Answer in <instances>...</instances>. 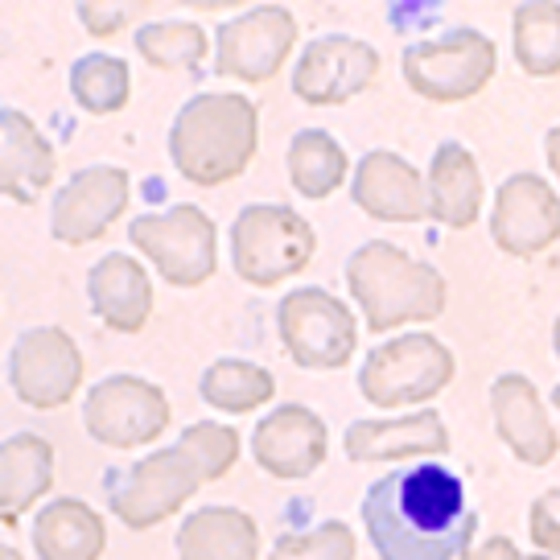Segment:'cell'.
<instances>
[{"instance_id":"cell-5","label":"cell","mask_w":560,"mask_h":560,"mask_svg":"<svg viewBox=\"0 0 560 560\" xmlns=\"http://www.w3.org/2000/svg\"><path fill=\"white\" fill-rule=\"evenodd\" d=\"M314 247L310 219L284 202H247L231 223V268L256 289L298 277L314 260Z\"/></svg>"},{"instance_id":"cell-33","label":"cell","mask_w":560,"mask_h":560,"mask_svg":"<svg viewBox=\"0 0 560 560\" xmlns=\"http://www.w3.org/2000/svg\"><path fill=\"white\" fill-rule=\"evenodd\" d=\"M527 540L536 552L560 560V487L536 494V503L527 511Z\"/></svg>"},{"instance_id":"cell-8","label":"cell","mask_w":560,"mask_h":560,"mask_svg":"<svg viewBox=\"0 0 560 560\" xmlns=\"http://www.w3.org/2000/svg\"><path fill=\"white\" fill-rule=\"evenodd\" d=\"M277 334L284 354L305 371L347 368L359 350V317L347 301L322 289L298 284L277 305Z\"/></svg>"},{"instance_id":"cell-38","label":"cell","mask_w":560,"mask_h":560,"mask_svg":"<svg viewBox=\"0 0 560 560\" xmlns=\"http://www.w3.org/2000/svg\"><path fill=\"white\" fill-rule=\"evenodd\" d=\"M0 560H21V552L13 544H4V548H0Z\"/></svg>"},{"instance_id":"cell-29","label":"cell","mask_w":560,"mask_h":560,"mask_svg":"<svg viewBox=\"0 0 560 560\" xmlns=\"http://www.w3.org/2000/svg\"><path fill=\"white\" fill-rule=\"evenodd\" d=\"M67 83L74 104L83 107V112H91V116H112L132 95V67L124 62L120 54L91 50L70 62Z\"/></svg>"},{"instance_id":"cell-34","label":"cell","mask_w":560,"mask_h":560,"mask_svg":"<svg viewBox=\"0 0 560 560\" xmlns=\"http://www.w3.org/2000/svg\"><path fill=\"white\" fill-rule=\"evenodd\" d=\"M74 18H79V25H83L91 37H112L128 25L132 9H128V4H95V0H79V4H74Z\"/></svg>"},{"instance_id":"cell-17","label":"cell","mask_w":560,"mask_h":560,"mask_svg":"<svg viewBox=\"0 0 560 560\" xmlns=\"http://www.w3.org/2000/svg\"><path fill=\"white\" fill-rule=\"evenodd\" d=\"M354 207L380 223H420L429 219V177L396 149H371L350 174Z\"/></svg>"},{"instance_id":"cell-32","label":"cell","mask_w":560,"mask_h":560,"mask_svg":"<svg viewBox=\"0 0 560 560\" xmlns=\"http://www.w3.org/2000/svg\"><path fill=\"white\" fill-rule=\"evenodd\" d=\"M354 532L342 520H326L301 532H284L268 560H354Z\"/></svg>"},{"instance_id":"cell-21","label":"cell","mask_w":560,"mask_h":560,"mask_svg":"<svg viewBox=\"0 0 560 560\" xmlns=\"http://www.w3.org/2000/svg\"><path fill=\"white\" fill-rule=\"evenodd\" d=\"M54 182V144L25 112H0V194L30 207Z\"/></svg>"},{"instance_id":"cell-19","label":"cell","mask_w":560,"mask_h":560,"mask_svg":"<svg viewBox=\"0 0 560 560\" xmlns=\"http://www.w3.org/2000/svg\"><path fill=\"white\" fill-rule=\"evenodd\" d=\"M490 412H494V433L508 445L511 454L520 457L524 466H548L560 450L557 424L548 417V404L536 392V384L508 371L490 384Z\"/></svg>"},{"instance_id":"cell-28","label":"cell","mask_w":560,"mask_h":560,"mask_svg":"<svg viewBox=\"0 0 560 560\" xmlns=\"http://www.w3.org/2000/svg\"><path fill=\"white\" fill-rule=\"evenodd\" d=\"M511 50L532 79L560 74V0H524L511 13Z\"/></svg>"},{"instance_id":"cell-12","label":"cell","mask_w":560,"mask_h":560,"mask_svg":"<svg viewBox=\"0 0 560 560\" xmlns=\"http://www.w3.org/2000/svg\"><path fill=\"white\" fill-rule=\"evenodd\" d=\"M9 384L18 392V400L37 412L62 408L83 384V354L74 347V338L58 326L21 330L9 350Z\"/></svg>"},{"instance_id":"cell-26","label":"cell","mask_w":560,"mask_h":560,"mask_svg":"<svg viewBox=\"0 0 560 560\" xmlns=\"http://www.w3.org/2000/svg\"><path fill=\"white\" fill-rule=\"evenodd\" d=\"M284 170H289V186L301 198H314V202L330 198L338 186H350L347 177L354 174L342 140L326 132V128H301L298 137L289 140Z\"/></svg>"},{"instance_id":"cell-1","label":"cell","mask_w":560,"mask_h":560,"mask_svg":"<svg viewBox=\"0 0 560 560\" xmlns=\"http://www.w3.org/2000/svg\"><path fill=\"white\" fill-rule=\"evenodd\" d=\"M359 511L380 560H466L478 548L466 482L441 462H412L375 478Z\"/></svg>"},{"instance_id":"cell-9","label":"cell","mask_w":560,"mask_h":560,"mask_svg":"<svg viewBox=\"0 0 560 560\" xmlns=\"http://www.w3.org/2000/svg\"><path fill=\"white\" fill-rule=\"evenodd\" d=\"M207 478L198 474V466L190 462V454L182 445L170 450H153V454L137 457L132 466L107 474V511L132 532L165 524L170 515L190 503L198 487Z\"/></svg>"},{"instance_id":"cell-24","label":"cell","mask_w":560,"mask_h":560,"mask_svg":"<svg viewBox=\"0 0 560 560\" xmlns=\"http://www.w3.org/2000/svg\"><path fill=\"white\" fill-rule=\"evenodd\" d=\"M177 560H260V527L240 508H198L177 527Z\"/></svg>"},{"instance_id":"cell-14","label":"cell","mask_w":560,"mask_h":560,"mask_svg":"<svg viewBox=\"0 0 560 560\" xmlns=\"http://www.w3.org/2000/svg\"><path fill=\"white\" fill-rule=\"evenodd\" d=\"M132 198V177L120 165H83L54 190L50 235L58 244H91L100 240Z\"/></svg>"},{"instance_id":"cell-4","label":"cell","mask_w":560,"mask_h":560,"mask_svg":"<svg viewBox=\"0 0 560 560\" xmlns=\"http://www.w3.org/2000/svg\"><path fill=\"white\" fill-rule=\"evenodd\" d=\"M454 350L429 330H404L363 354L359 392L375 408H417L454 380Z\"/></svg>"},{"instance_id":"cell-25","label":"cell","mask_w":560,"mask_h":560,"mask_svg":"<svg viewBox=\"0 0 560 560\" xmlns=\"http://www.w3.org/2000/svg\"><path fill=\"white\" fill-rule=\"evenodd\" d=\"M54 445L42 433H13L0 445V515L4 524L21 520L50 490Z\"/></svg>"},{"instance_id":"cell-31","label":"cell","mask_w":560,"mask_h":560,"mask_svg":"<svg viewBox=\"0 0 560 560\" xmlns=\"http://www.w3.org/2000/svg\"><path fill=\"white\" fill-rule=\"evenodd\" d=\"M177 445L190 454V462L198 466V474H202L207 482L223 478V474L240 462V454H244L240 433H235L231 424H223V420H194V424L182 429Z\"/></svg>"},{"instance_id":"cell-23","label":"cell","mask_w":560,"mask_h":560,"mask_svg":"<svg viewBox=\"0 0 560 560\" xmlns=\"http://www.w3.org/2000/svg\"><path fill=\"white\" fill-rule=\"evenodd\" d=\"M107 548V524L104 515L74 499H50L34 515V552L37 560H100Z\"/></svg>"},{"instance_id":"cell-39","label":"cell","mask_w":560,"mask_h":560,"mask_svg":"<svg viewBox=\"0 0 560 560\" xmlns=\"http://www.w3.org/2000/svg\"><path fill=\"white\" fill-rule=\"evenodd\" d=\"M552 408L560 412V380H557V387H552Z\"/></svg>"},{"instance_id":"cell-37","label":"cell","mask_w":560,"mask_h":560,"mask_svg":"<svg viewBox=\"0 0 560 560\" xmlns=\"http://www.w3.org/2000/svg\"><path fill=\"white\" fill-rule=\"evenodd\" d=\"M552 354L560 359V314H557V322H552Z\"/></svg>"},{"instance_id":"cell-18","label":"cell","mask_w":560,"mask_h":560,"mask_svg":"<svg viewBox=\"0 0 560 560\" xmlns=\"http://www.w3.org/2000/svg\"><path fill=\"white\" fill-rule=\"evenodd\" d=\"M342 450L350 462H384V466H404V462H433L450 450V429L441 412H404V417H368L350 420L342 433Z\"/></svg>"},{"instance_id":"cell-16","label":"cell","mask_w":560,"mask_h":560,"mask_svg":"<svg viewBox=\"0 0 560 560\" xmlns=\"http://www.w3.org/2000/svg\"><path fill=\"white\" fill-rule=\"evenodd\" d=\"M252 457L268 478L277 482H301L326 462L330 433L326 420L305 404H277L272 412H264L252 429Z\"/></svg>"},{"instance_id":"cell-27","label":"cell","mask_w":560,"mask_h":560,"mask_svg":"<svg viewBox=\"0 0 560 560\" xmlns=\"http://www.w3.org/2000/svg\"><path fill=\"white\" fill-rule=\"evenodd\" d=\"M198 396L214 408V412H231V417H244L256 412L264 404L277 396V380L272 371L252 363V359H214L202 380H198Z\"/></svg>"},{"instance_id":"cell-11","label":"cell","mask_w":560,"mask_h":560,"mask_svg":"<svg viewBox=\"0 0 560 560\" xmlns=\"http://www.w3.org/2000/svg\"><path fill=\"white\" fill-rule=\"evenodd\" d=\"M170 396L144 375H107L91 384L83 400V429L91 441L112 450H137L153 445L170 424Z\"/></svg>"},{"instance_id":"cell-22","label":"cell","mask_w":560,"mask_h":560,"mask_svg":"<svg viewBox=\"0 0 560 560\" xmlns=\"http://www.w3.org/2000/svg\"><path fill=\"white\" fill-rule=\"evenodd\" d=\"M482 170L462 140H441L429 161V214L445 228H474L482 214Z\"/></svg>"},{"instance_id":"cell-20","label":"cell","mask_w":560,"mask_h":560,"mask_svg":"<svg viewBox=\"0 0 560 560\" xmlns=\"http://www.w3.org/2000/svg\"><path fill=\"white\" fill-rule=\"evenodd\" d=\"M88 301L107 330L137 334L153 314V280L149 268L128 252H107L91 264Z\"/></svg>"},{"instance_id":"cell-10","label":"cell","mask_w":560,"mask_h":560,"mask_svg":"<svg viewBox=\"0 0 560 560\" xmlns=\"http://www.w3.org/2000/svg\"><path fill=\"white\" fill-rule=\"evenodd\" d=\"M298 50V18L284 4H252L214 30V74L235 83H268Z\"/></svg>"},{"instance_id":"cell-35","label":"cell","mask_w":560,"mask_h":560,"mask_svg":"<svg viewBox=\"0 0 560 560\" xmlns=\"http://www.w3.org/2000/svg\"><path fill=\"white\" fill-rule=\"evenodd\" d=\"M466 560H552V557H544V552H520L508 536H490V540L478 544Z\"/></svg>"},{"instance_id":"cell-6","label":"cell","mask_w":560,"mask_h":560,"mask_svg":"<svg viewBox=\"0 0 560 560\" xmlns=\"http://www.w3.org/2000/svg\"><path fill=\"white\" fill-rule=\"evenodd\" d=\"M128 240L174 289H198L219 268V228L207 210L194 202L144 210L132 219Z\"/></svg>"},{"instance_id":"cell-7","label":"cell","mask_w":560,"mask_h":560,"mask_svg":"<svg viewBox=\"0 0 560 560\" xmlns=\"http://www.w3.org/2000/svg\"><path fill=\"white\" fill-rule=\"evenodd\" d=\"M404 83L429 104H462L487 88L499 70V50L482 30L457 25L438 37H420L400 58Z\"/></svg>"},{"instance_id":"cell-13","label":"cell","mask_w":560,"mask_h":560,"mask_svg":"<svg viewBox=\"0 0 560 560\" xmlns=\"http://www.w3.org/2000/svg\"><path fill=\"white\" fill-rule=\"evenodd\" d=\"M380 50L350 34H322L298 54L293 95L310 107H338L375 83Z\"/></svg>"},{"instance_id":"cell-2","label":"cell","mask_w":560,"mask_h":560,"mask_svg":"<svg viewBox=\"0 0 560 560\" xmlns=\"http://www.w3.org/2000/svg\"><path fill=\"white\" fill-rule=\"evenodd\" d=\"M260 144V112L240 91H198L170 124V161L194 186L240 177Z\"/></svg>"},{"instance_id":"cell-3","label":"cell","mask_w":560,"mask_h":560,"mask_svg":"<svg viewBox=\"0 0 560 560\" xmlns=\"http://www.w3.org/2000/svg\"><path fill=\"white\" fill-rule=\"evenodd\" d=\"M347 289L371 334H392L445 314V277L387 240H368L350 252Z\"/></svg>"},{"instance_id":"cell-15","label":"cell","mask_w":560,"mask_h":560,"mask_svg":"<svg viewBox=\"0 0 560 560\" xmlns=\"http://www.w3.org/2000/svg\"><path fill=\"white\" fill-rule=\"evenodd\" d=\"M490 240L508 256H540L544 247L560 240V190L532 170L511 174L494 190V214H490Z\"/></svg>"},{"instance_id":"cell-30","label":"cell","mask_w":560,"mask_h":560,"mask_svg":"<svg viewBox=\"0 0 560 560\" xmlns=\"http://www.w3.org/2000/svg\"><path fill=\"white\" fill-rule=\"evenodd\" d=\"M132 42L140 58L161 70H194L214 54V42L198 21H144Z\"/></svg>"},{"instance_id":"cell-36","label":"cell","mask_w":560,"mask_h":560,"mask_svg":"<svg viewBox=\"0 0 560 560\" xmlns=\"http://www.w3.org/2000/svg\"><path fill=\"white\" fill-rule=\"evenodd\" d=\"M544 158H548V170L560 177V124L548 128V137H544Z\"/></svg>"}]
</instances>
